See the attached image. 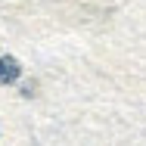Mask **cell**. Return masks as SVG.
<instances>
[{"label": "cell", "mask_w": 146, "mask_h": 146, "mask_svg": "<svg viewBox=\"0 0 146 146\" xmlns=\"http://www.w3.org/2000/svg\"><path fill=\"white\" fill-rule=\"evenodd\" d=\"M19 75H22L19 59H13V56H0V84H13Z\"/></svg>", "instance_id": "cell-1"}]
</instances>
